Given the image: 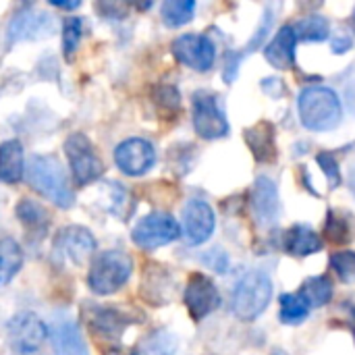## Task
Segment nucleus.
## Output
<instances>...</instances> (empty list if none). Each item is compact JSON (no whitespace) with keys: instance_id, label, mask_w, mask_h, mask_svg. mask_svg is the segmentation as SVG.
I'll return each mask as SVG.
<instances>
[{"instance_id":"obj_8","label":"nucleus","mask_w":355,"mask_h":355,"mask_svg":"<svg viewBox=\"0 0 355 355\" xmlns=\"http://www.w3.org/2000/svg\"><path fill=\"white\" fill-rule=\"evenodd\" d=\"M193 110V129L204 139H218L229 133V123L225 119V112L218 108L216 96L210 92H196L191 100Z\"/></svg>"},{"instance_id":"obj_20","label":"nucleus","mask_w":355,"mask_h":355,"mask_svg":"<svg viewBox=\"0 0 355 355\" xmlns=\"http://www.w3.org/2000/svg\"><path fill=\"white\" fill-rule=\"evenodd\" d=\"M245 141L258 162H272L277 158V141H275L272 123L260 121L254 127L245 129Z\"/></svg>"},{"instance_id":"obj_5","label":"nucleus","mask_w":355,"mask_h":355,"mask_svg":"<svg viewBox=\"0 0 355 355\" xmlns=\"http://www.w3.org/2000/svg\"><path fill=\"white\" fill-rule=\"evenodd\" d=\"M62 148H64V156H67L71 177L77 185L87 187L104 175V162L98 156L92 139L85 133H79V131L71 133L64 139Z\"/></svg>"},{"instance_id":"obj_29","label":"nucleus","mask_w":355,"mask_h":355,"mask_svg":"<svg viewBox=\"0 0 355 355\" xmlns=\"http://www.w3.org/2000/svg\"><path fill=\"white\" fill-rule=\"evenodd\" d=\"M85 23L81 17H67L62 21V56L67 60H73L81 40H83Z\"/></svg>"},{"instance_id":"obj_38","label":"nucleus","mask_w":355,"mask_h":355,"mask_svg":"<svg viewBox=\"0 0 355 355\" xmlns=\"http://www.w3.org/2000/svg\"><path fill=\"white\" fill-rule=\"evenodd\" d=\"M349 48H352V40H349V37L339 35V37L333 40V52H335V54H345Z\"/></svg>"},{"instance_id":"obj_37","label":"nucleus","mask_w":355,"mask_h":355,"mask_svg":"<svg viewBox=\"0 0 355 355\" xmlns=\"http://www.w3.org/2000/svg\"><path fill=\"white\" fill-rule=\"evenodd\" d=\"M268 23H270V15H266V19L262 21L260 29L256 31V35H254V37H252V42L248 44V50H252L254 46H260V44H262V40L266 37V31H268Z\"/></svg>"},{"instance_id":"obj_4","label":"nucleus","mask_w":355,"mask_h":355,"mask_svg":"<svg viewBox=\"0 0 355 355\" xmlns=\"http://www.w3.org/2000/svg\"><path fill=\"white\" fill-rule=\"evenodd\" d=\"M272 300V283L268 279V275L260 272V270H252L248 272L235 287L233 291V314L239 320H256L270 304Z\"/></svg>"},{"instance_id":"obj_13","label":"nucleus","mask_w":355,"mask_h":355,"mask_svg":"<svg viewBox=\"0 0 355 355\" xmlns=\"http://www.w3.org/2000/svg\"><path fill=\"white\" fill-rule=\"evenodd\" d=\"M54 19L52 15H46L42 10H37L35 6H23L19 12L12 15L8 29H6V37L8 42H21V40H40L46 35L54 33Z\"/></svg>"},{"instance_id":"obj_39","label":"nucleus","mask_w":355,"mask_h":355,"mask_svg":"<svg viewBox=\"0 0 355 355\" xmlns=\"http://www.w3.org/2000/svg\"><path fill=\"white\" fill-rule=\"evenodd\" d=\"M50 4H52V6H56V8H62V10H75V8H79V6H81V2H79V0H73V2H60V0H52Z\"/></svg>"},{"instance_id":"obj_23","label":"nucleus","mask_w":355,"mask_h":355,"mask_svg":"<svg viewBox=\"0 0 355 355\" xmlns=\"http://www.w3.org/2000/svg\"><path fill=\"white\" fill-rule=\"evenodd\" d=\"M320 248H322L320 235L308 225H295L285 235V250L293 256H300V258L312 256L320 252Z\"/></svg>"},{"instance_id":"obj_22","label":"nucleus","mask_w":355,"mask_h":355,"mask_svg":"<svg viewBox=\"0 0 355 355\" xmlns=\"http://www.w3.org/2000/svg\"><path fill=\"white\" fill-rule=\"evenodd\" d=\"M15 212H17L19 223L25 227V231H29V235H37V237L46 235V231L50 227V214H48V210L40 202L23 198L17 204Z\"/></svg>"},{"instance_id":"obj_21","label":"nucleus","mask_w":355,"mask_h":355,"mask_svg":"<svg viewBox=\"0 0 355 355\" xmlns=\"http://www.w3.org/2000/svg\"><path fill=\"white\" fill-rule=\"evenodd\" d=\"M173 287L175 285L171 281V275L164 268H160V264H150V268H146L144 283H141V295L148 304H152V306L166 304Z\"/></svg>"},{"instance_id":"obj_14","label":"nucleus","mask_w":355,"mask_h":355,"mask_svg":"<svg viewBox=\"0 0 355 355\" xmlns=\"http://www.w3.org/2000/svg\"><path fill=\"white\" fill-rule=\"evenodd\" d=\"M185 306L193 320H204L220 306V295L212 279L206 275H191L185 287Z\"/></svg>"},{"instance_id":"obj_18","label":"nucleus","mask_w":355,"mask_h":355,"mask_svg":"<svg viewBox=\"0 0 355 355\" xmlns=\"http://www.w3.org/2000/svg\"><path fill=\"white\" fill-rule=\"evenodd\" d=\"M295 44H297V35L295 29L291 25H285L277 31V35L268 42L264 56L266 60L279 69V71H287L293 67L295 62Z\"/></svg>"},{"instance_id":"obj_25","label":"nucleus","mask_w":355,"mask_h":355,"mask_svg":"<svg viewBox=\"0 0 355 355\" xmlns=\"http://www.w3.org/2000/svg\"><path fill=\"white\" fill-rule=\"evenodd\" d=\"M324 235L335 245H345V243L354 241L355 223L352 214L341 212V210H329L327 225H324Z\"/></svg>"},{"instance_id":"obj_41","label":"nucleus","mask_w":355,"mask_h":355,"mask_svg":"<svg viewBox=\"0 0 355 355\" xmlns=\"http://www.w3.org/2000/svg\"><path fill=\"white\" fill-rule=\"evenodd\" d=\"M352 27H354V31H355V10H354V17H352Z\"/></svg>"},{"instance_id":"obj_40","label":"nucleus","mask_w":355,"mask_h":355,"mask_svg":"<svg viewBox=\"0 0 355 355\" xmlns=\"http://www.w3.org/2000/svg\"><path fill=\"white\" fill-rule=\"evenodd\" d=\"M104 355H137V349H129V347H112Z\"/></svg>"},{"instance_id":"obj_33","label":"nucleus","mask_w":355,"mask_h":355,"mask_svg":"<svg viewBox=\"0 0 355 355\" xmlns=\"http://www.w3.org/2000/svg\"><path fill=\"white\" fill-rule=\"evenodd\" d=\"M154 102L160 110L168 112V114H175L181 106V96H179V89L173 87V85H158L154 89Z\"/></svg>"},{"instance_id":"obj_24","label":"nucleus","mask_w":355,"mask_h":355,"mask_svg":"<svg viewBox=\"0 0 355 355\" xmlns=\"http://www.w3.org/2000/svg\"><path fill=\"white\" fill-rule=\"evenodd\" d=\"M23 266V250L12 237H0V287H6Z\"/></svg>"},{"instance_id":"obj_17","label":"nucleus","mask_w":355,"mask_h":355,"mask_svg":"<svg viewBox=\"0 0 355 355\" xmlns=\"http://www.w3.org/2000/svg\"><path fill=\"white\" fill-rule=\"evenodd\" d=\"M252 212L258 225L266 227L277 223L281 214V200L275 181L268 177H258L252 189Z\"/></svg>"},{"instance_id":"obj_9","label":"nucleus","mask_w":355,"mask_h":355,"mask_svg":"<svg viewBox=\"0 0 355 355\" xmlns=\"http://www.w3.org/2000/svg\"><path fill=\"white\" fill-rule=\"evenodd\" d=\"M156 162V150L148 139L129 137L114 148V164L127 177L146 175Z\"/></svg>"},{"instance_id":"obj_19","label":"nucleus","mask_w":355,"mask_h":355,"mask_svg":"<svg viewBox=\"0 0 355 355\" xmlns=\"http://www.w3.org/2000/svg\"><path fill=\"white\" fill-rule=\"evenodd\" d=\"M25 154L19 139H6L0 144V183L17 185L25 177Z\"/></svg>"},{"instance_id":"obj_30","label":"nucleus","mask_w":355,"mask_h":355,"mask_svg":"<svg viewBox=\"0 0 355 355\" xmlns=\"http://www.w3.org/2000/svg\"><path fill=\"white\" fill-rule=\"evenodd\" d=\"M308 304L302 300L300 293H285L281 297V322L285 324H300L308 318Z\"/></svg>"},{"instance_id":"obj_36","label":"nucleus","mask_w":355,"mask_h":355,"mask_svg":"<svg viewBox=\"0 0 355 355\" xmlns=\"http://www.w3.org/2000/svg\"><path fill=\"white\" fill-rule=\"evenodd\" d=\"M237 73H239V54L229 52L227 54V60H225V81L227 83H233V79H235Z\"/></svg>"},{"instance_id":"obj_32","label":"nucleus","mask_w":355,"mask_h":355,"mask_svg":"<svg viewBox=\"0 0 355 355\" xmlns=\"http://www.w3.org/2000/svg\"><path fill=\"white\" fill-rule=\"evenodd\" d=\"M331 266L345 285L355 283V252H337V254H333L331 256Z\"/></svg>"},{"instance_id":"obj_28","label":"nucleus","mask_w":355,"mask_h":355,"mask_svg":"<svg viewBox=\"0 0 355 355\" xmlns=\"http://www.w3.org/2000/svg\"><path fill=\"white\" fill-rule=\"evenodd\" d=\"M193 10H196L193 0H166L160 8V15L166 27H181L191 21Z\"/></svg>"},{"instance_id":"obj_11","label":"nucleus","mask_w":355,"mask_h":355,"mask_svg":"<svg viewBox=\"0 0 355 355\" xmlns=\"http://www.w3.org/2000/svg\"><path fill=\"white\" fill-rule=\"evenodd\" d=\"M54 248L73 264V266H85L98 248V241L94 233L87 227L81 225H69L58 231Z\"/></svg>"},{"instance_id":"obj_15","label":"nucleus","mask_w":355,"mask_h":355,"mask_svg":"<svg viewBox=\"0 0 355 355\" xmlns=\"http://www.w3.org/2000/svg\"><path fill=\"white\" fill-rule=\"evenodd\" d=\"M214 233V212L202 200H189L183 208V235L187 243L202 245Z\"/></svg>"},{"instance_id":"obj_26","label":"nucleus","mask_w":355,"mask_h":355,"mask_svg":"<svg viewBox=\"0 0 355 355\" xmlns=\"http://www.w3.org/2000/svg\"><path fill=\"white\" fill-rule=\"evenodd\" d=\"M300 295L308 308H322L333 300V283L329 277H312L302 285Z\"/></svg>"},{"instance_id":"obj_35","label":"nucleus","mask_w":355,"mask_h":355,"mask_svg":"<svg viewBox=\"0 0 355 355\" xmlns=\"http://www.w3.org/2000/svg\"><path fill=\"white\" fill-rule=\"evenodd\" d=\"M96 10L104 19H125L127 17V4H121V2H96Z\"/></svg>"},{"instance_id":"obj_1","label":"nucleus","mask_w":355,"mask_h":355,"mask_svg":"<svg viewBox=\"0 0 355 355\" xmlns=\"http://www.w3.org/2000/svg\"><path fill=\"white\" fill-rule=\"evenodd\" d=\"M25 179L37 196H42L56 208L69 210L75 206V191L58 158L44 154L31 156L25 166Z\"/></svg>"},{"instance_id":"obj_10","label":"nucleus","mask_w":355,"mask_h":355,"mask_svg":"<svg viewBox=\"0 0 355 355\" xmlns=\"http://www.w3.org/2000/svg\"><path fill=\"white\" fill-rule=\"evenodd\" d=\"M171 50H173V56L181 64H185V67H189L193 71H200V73L210 71L212 64H214V58H216L214 44L210 42V37L200 35V33H183V35H179L173 42Z\"/></svg>"},{"instance_id":"obj_31","label":"nucleus","mask_w":355,"mask_h":355,"mask_svg":"<svg viewBox=\"0 0 355 355\" xmlns=\"http://www.w3.org/2000/svg\"><path fill=\"white\" fill-rule=\"evenodd\" d=\"M175 347H177V341L173 335H168L166 331H154L137 347V355H173Z\"/></svg>"},{"instance_id":"obj_16","label":"nucleus","mask_w":355,"mask_h":355,"mask_svg":"<svg viewBox=\"0 0 355 355\" xmlns=\"http://www.w3.org/2000/svg\"><path fill=\"white\" fill-rule=\"evenodd\" d=\"M48 337L54 355H89L87 341L79 324L71 318H60L48 327Z\"/></svg>"},{"instance_id":"obj_3","label":"nucleus","mask_w":355,"mask_h":355,"mask_svg":"<svg viewBox=\"0 0 355 355\" xmlns=\"http://www.w3.org/2000/svg\"><path fill=\"white\" fill-rule=\"evenodd\" d=\"M300 116L304 127L312 131H331L341 123V100L327 85L306 87L300 94Z\"/></svg>"},{"instance_id":"obj_34","label":"nucleus","mask_w":355,"mask_h":355,"mask_svg":"<svg viewBox=\"0 0 355 355\" xmlns=\"http://www.w3.org/2000/svg\"><path fill=\"white\" fill-rule=\"evenodd\" d=\"M316 160H318V164H320L322 173L329 177L331 187L341 185V171H339V162H337V158H335L331 152H320V154L316 156Z\"/></svg>"},{"instance_id":"obj_12","label":"nucleus","mask_w":355,"mask_h":355,"mask_svg":"<svg viewBox=\"0 0 355 355\" xmlns=\"http://www.w3.org/2000/svg\"><path fill=\"white\" fill-rule=\"evenodd\" d=\"M83 320L92 333H96L102 339H110V341L121 339L123 333L127 331V327L137 322L133 316H129L116 308L96 306V304H87L83 308Z\"/></svg>"},{"instance_id":"obj_27","label":"nucleus","mask_w":355,"mask_h":355,"mask_svg":"<svg viewBox=\"0 0 355 355\" xmlns=\"http://www.w3.org/2000/svg\"><path fill=\"white\" fill-rule=\"evenodd\" d=\"M293 29H295L297 40L302 42H322L331 33V25L322 15H308L302 21H297Z\"/></svg>"},{"instance_id":"obj_6","label":"nucleus","mask_w":355,"mask_h":355,"mask_svg":"<svg viewBox=\"0 0 355 355\" xmlns=\"http://www.w3.org/2000/svg\"><path fill=\"white\" fill-rule=\"evenodd\" d=\"M181 227L179 223L166 212H152L137 220L131 231V239L141 250H158L162 245L173 243L179 239Z\"/></svg>"},{"instance_id":"obj_7","label":"nucleus","mask_w":355,"mask_h":355,"mask_svg":"<svg viewBox=\"0 0 355 355\" xmlns=\"http://www.w3.org/2000/svg\"><path fill=\"white\" fill-rule=\"evenodd\" d=\"M6 337L17 354H35L48 339V327L37 314L19 312L6 322Z\"/></svg>"},{"instance_id":"obj_2","label":"nucleus","mask_w":355,"mask_h":355,"mask_svg":"<svg viewBox=\"0 0 355 355\" xmlns=\"http://www.w3.org/2000/svg\"><path fill=\"white\" fill-rule=\"evenodd\" d=\"M133 272V258L123 250H106L92 260L87 287L94 295L106 297L125 287Z\"/></svg>"}]
</instances>
